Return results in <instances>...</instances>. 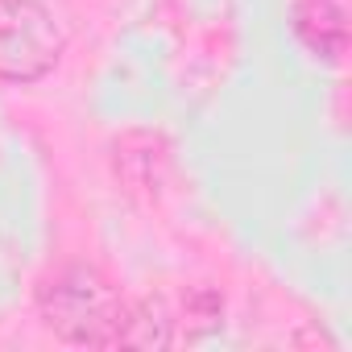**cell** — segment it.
Returning <instances> with one entry per match:
<instances>
[{"mask_svg":"<svg viewBox=\"0 0 352 352\" xmlns=\"http://www.w3.org/2000/svg\"><path fill=\"white\" fill-rule=\"evenodd\" d=\"M42 319L46 327L67 344H91V348H116L124 340L129 307L116 298V290L87 265H71L54 274L42 286Z\"/></svg>","mask_w":352,"mask_h":352,"instance_id":"obj_1","label":"cell"},{"mask_svg":"<svg viewBox=\"0 0 352 352\" xmlns=\"http://www.w3.org/2000/svg\"><path fill=\"white\" fill-rule=\"evenodd\" d=\"M63 54V30L38 0H0V79L34 83Z\"/></svg>","mask_w":352,"mask_h":352,"instance_id":"obj_2","label":"cell"},{"mask_svg":"<svg viewBox=\"0 0 352 352\" xmlns=\"http://www.w3.org/2000/svg\"><path fill=\"white\" fill-rule=\"evenodd\" d=\"M344 17H348V0H298L294 25H298V38L319 58H340L344 38H348Z\"/></svg>","mask_w":352,"mask_h":352,"instance_id":"obj_3","label":"cell"},{"mask_svg":"<svg viewBox=\"0 0 352 352\" xmlns=\"http://www.w3.org/2000/svg\"><path fill=\"white\" fill-rule=\"evenodd\" d=\"M166 170V145L153 133H129L116 141V174L133 191H149L162 183Z\"/></svg>","mask_w":352,"mask_h":352,"instance_id":"obj_4","label":"cell"},{"mask_svg":"<svg viewBox=\"0 0 352 352\" xmlns=\"http://www.w3.org/2000/svg\"><path fill=\"white\" fill-rule=\"evenodd\" d=\"M174 331H170V319H166V307L162 302H141L137 311H129L124 319V340L120 344H137V348H162L170 344Z\"/></svg>","mask_w":352,"mask_h":352,"instance_id":"obj_5","label":"cell"}]
</instances>
